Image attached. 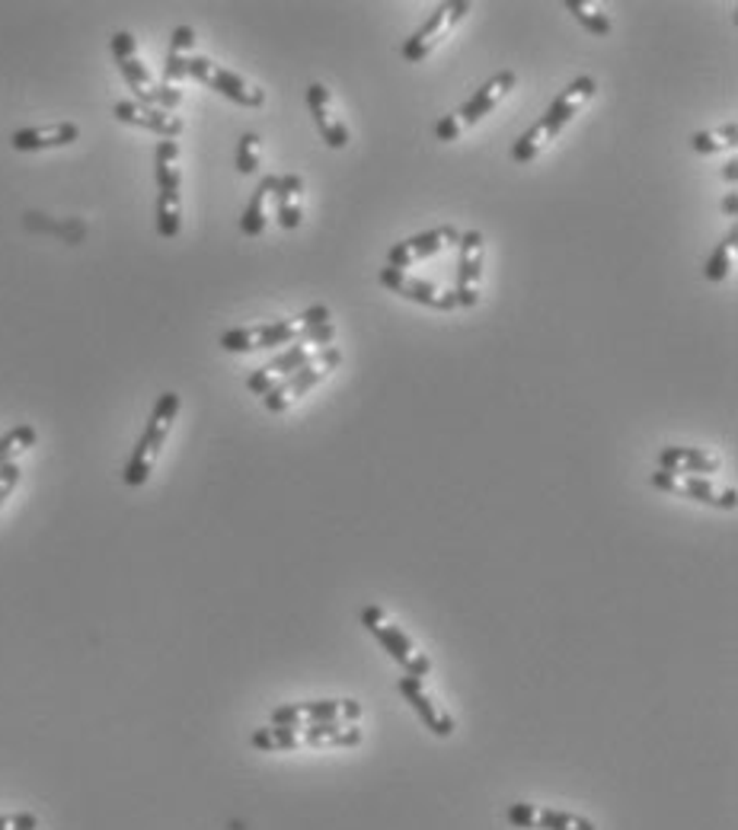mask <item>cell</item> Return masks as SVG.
Here are the masks:
<instances>
[{"mask_svg": "<svg viewBox=\"0 0 738 830\" xmlns=\"http://www.w3.org/2000/svg\"><path fill=\"white\" fill-rule=\"evenodd\" d=\"M339 712H342L349 722H359V719H362V706H359L355 699H346V702H339Z\"/></svg>", "mask_w": 738, "mask_h": 830, "instance_id": "11a10c76", "label": "cell"}, {"mask_svg": "<svg viewBox=\"0 0 738 830\" xmlns=\"http://www.w3.org/2000/svg\"><path fill=\"white\" fill-rule=\"evenodd\" d=\"M256 147H259V137L253 132H246L240 137V144H237V173L250 176L259 170V154H256Z\"/></svg>", "mask_w": 738, "mask_h": 830, "instance_id": "d6986e66", "label": "cell"}, {"mask_svg": "<svg viewBox=\"0 0 738 830\" xmlns=\"http://www.w3.org/2000/svg\"><path fill=\"white\" fill-rule=\"evenodd\" d=\"M177 412H180V394L170 390V394L157 396V406H154V412L147 419V429H144V435L138 437V444L132 450V460L125 464V473H122L125 485H144V482L150 480L154 460L160 457V450L167 444V435L173 429Z\"/></svg>", "mask_w": 738, "mask_h": 830, "instance_id": "6da1fadb", "label": "cell"}, {"mask_svg": "<svg viewBox=\"0 0 738 830\" xmlns=\"http://www.w3.org/2000/svg\"><path fill=\"white\" fill-rule=\"evenodd\" d=\"M736 502H738L736 489H726V492H723V495L716 498V505H719V508H729V512L736 508Z\"/></svg>", "mask_w": 738, "mask_h": 830, "instance_id": "680465c9", "label": "cell"}, {"mask_svg": "<svg viewBox=\"0 0 738 830\" xmlns=\"http://www.w3.org/2000/svg\"><path fill=\"white\" fill-rule=\"evenodd\" d=\"M716 470H719V460H716V457L703 454L700 447H691L688 460L675 470V480H678V473H685V477H697V473H716Z\"/></svg>", "mask_w": 738, "mask_h": 830, "instance_id": "7402d4cb", "label": "cell"}, {"mask_svg": "<svg viewBox=\"0 0 738 830\" xmlns=\"http://www.w3.org/2000/svg\"><path fill=\"white\" fill-rule=\"evenodd\" d=\"M298 323H304V326H324V323H329V306L324 304L307 306V310L298 316Z\"/></svg>", "mask_w": 738, "mask_h": 830, "instance_id": "f6af8a7d", "label": "cell"}, {"mask_svg": "<svg viewBox=\"0 0 738 830\" xmlns=\"http://www.w3.org/2000/svg\"><path fill=\"white\" fill-rule=\"evenodd\" d=\"M329 99H332V96H329V89H326L324 84H311V87H307V106H311V116H314L320 134L329 132V125L336 122V119H329V112H326Z\"/></svg>", "mask_w": 738, "mask_h": 830, "instance_id": "e0dca14e", "label": "cell"}, {"mask_svg": "<svg viewBox=\"0 0 738 830\" xmlns=\"http://www.w3.org/2000/svg\"><path fill=\"white\" fill-rule=\"evenodd\" d=\"M183 215H180V192H160L157 195V233L164 240L180 237Z\"/></svg>", "mask_w": 738, "mask_h": 830, "instance_id": "30bf717a", "label": "cell"}, {"mask_svg": "<svg viewBox=\"0 0 738 830\" xmlns=\"http://www.w3.org/2000/svg\"><path fill=\"white\" fill-rule=\"evenodd\" d=\"M192 45H195V29L192 26H177L173 29V36H170V51H192Z\"/></svg>", "mask_w": 738, "mask_h": 830, "instance_id": "60d3db41", "label": "cell"}, {"mask_svg": "<svg viewBox=\"0 0 738 830\" xmlns=\"http://www.w3.org/2000/svg\"><path fill=\"white\" fill-rule=\"evenodd\" d=\"M0 830H39V818L29 811L20 815H0Z\"/></svg>", "mask_w": 738, "mask_h": 830, "instance_id": "e575fe53", "label": "cell"}, {"mask_svg": "<svg viewBox=\"0 0 738 830\" xmlns=\"http://www.w3.org/2000/svg\"><path fill=\"white\" fill-rule=\"evenodd\" d=\"M407 699L413 702V709L419 712V715H422L425 729H432V732H435V729H438V712L432 709V699L425 697L422 690H415V694H407Z\"/></svg>", "mask_w": 738, "mask_h": 830, "instance_id": "f546056e", "label": "cell"}, {"mask_svg": "<svg viewBox=\"0 0 738 830\" xmlns=\"http://www.w3.org/2000/svg\"><path fill=\"white\" fill-rule=\"evenodd\" d=\"M572 830H595V825L585 821V818H572Z\"/></svg>", "mask_w": 738, "mask_h": 830, "instance_id": "e7e4bbea", "label": "cell"}, {"mask_svg": "<svg viewBox=\"0 0 738 830\" xmlns=\"http://www.w3.org/2000/svg\"><path fill=\"white\" fill-rule=\"evenodd\" d=\"M301 208H298V202L294 205H285V208H278V224L285 227V230H294V227H301Z\"/></svg>", "mask_w": 738, "mask_h": 830, "instance_id": "7dc6e473", "label": "cell"}, {"mask_svg": "<svg viewBox=\"0 0 738 830\" xmlns=\"http://www.w3.org/2000/svg\"><path fill=\"white\" fill-rule=\"evenodd\" d=\"M336 339V326L332 323H324V326H304L294 333V346L301 342H311V346H320V349H329V342Z\"/></svg>", "mask_w": 738, "mask_h": 830, "instance_id": "cb8c5ba5", "label": "cell"}, {"mask_svg": "<svg viewBox=\"0 0 738 830\" xmlns=\"http://www.w3.org/2000/svg\"><path fill=\"white\" fill-rule=\"evenodd\" d=\"M438 237H441V240H448V243H461V233H458L455 227H448V224H445V227H438Z\"/></svg>", "mask_w": 738, "mask_h": 830, "instance_id": "91938a15", "label": "cell"}, {"mask_svg": "<svg viewBox=\"0 0 738 830\" xmlns=\"http://www.w3.org/2000/svg\"><path fill=\"white\" fill-rule=\"evenodd\" d=\"M301 189H304V179L301 176H281L278 179V185H276V205L278 208H285V205H294V199L301 195Z\"/></svg>", "mask_w": 738, "mask_h": 830, "instance_id": "4316f807", "label": "cell"}, {"mask_svg": "<svg viewBox=\"0 0 738 830\" xmlns=\"http://www.w3.org/2000/svg\"><path fill=\"white\" fill-rule=\"evenodd\" d=\"M451 306H458V298H455V291H445V294H438V306H435V310H451Z\"/></svg>", "mask_w": 738, "mask_h": 830, "instance_id": "94428289", "label": "cell"}, {"mask_svg": "<svg viewBox=\"0 0 738 830\" xmlns=\"http://www.w3.org/2000/svg\"><path fill=\"white\" fill-rule=\"evenodd\" d=\"M400 298H407V301H413V304H425V306H438V288L435 285H428V281H419V278H407L403 281V288L397 291Z\"/></svg>", "mask_w": 738, "mask_h": 830, "instance_id": "ffe728a7", "label": "cell"}, {"mask_svg": "<svg viewBox=\"0 0 738 830\" xmlns=\"http://www.w3.org/2000/svg\"><path fill=\"white\" fill-rule=\"evenodd\" d=\"M380 620H384V611H380V608H365V611H362V626H365V629L380 626Z\"/></svg>", "mask_w": 738, "mask_h": 830, "instance_id": "9f6ffc18", "label": "cell"}, {"mask_svg": "<svg viewBox=\"0 0 738 830\" xmlns=\"http://www.w3.org/2000/svg\"><path fill=\"white\" fill-rule=\"evenodd\" d=\"M736 243H738V227H733L726 237H723V243L716 246V253L706 260V265H703V278L706 281H723L726 275H729V250H736Z\"/></svg>", "mask_w": 738, "mask_h": 830, "instance_id": "5bb4252c", "label": "cell"}, {"mask_svg": "<svg viewBox=\"0 0 738 830\" xmlns=\"http://www.w3.org/2000/svg\"><path fill=\"white\" fill-rule=\"evenodd\" d=\"M324 141L332 147V151H342V147L349 144V129H346V122H342V119H336V122L329 125V132L324 134Z\"/></svg>", "mask_w": 738, "mask_h": 830, "instance_id": "7bdbcfd3", "label": "cell"}, {"mask_svg": "<svg viewBox=\"0 0 738 830\" xmlns=\"http://www.w3.org/2000/svg\"><path fill=\"white\" fill-rule=\"evenodd\" d=\"M276 185L278 176H263V179H259V185H256V192H253V199H250V205H246V212H243V218H240V230H243L246 237H259V233L266 230V212H263V205H266V195L276 192Z\"/></svg>", "mask_w": 738, "mask_h": 830, "instance_id": "9c48e42d", "label": "cell"}, {"mask_svg": "<svg viewBox=\"0 0 738 830\" xmlns=\"http://www.w3.org/2000/svg\"><path fill=\"white\" fill-rule=\"evenodd\" d=\"M435 137H438V141H445V144L458 141V137H461V122H458V116H445V119H438V125H435Z\"/></svg>", "mask_w": 738, "mask_h": 830, "instance_id": "ab89813d", "label": "cell"}, {"mask_svg": "<svg viewBox=\"0 0 738 830\" xmlns=\"http://www.w3.org/2000/svg\"><path fill=\"white\" fill-rule=\"evenodd\" d=\"M16 485H20V467H16V464L0 467V508H3V502L13 495Z\"/></svg>", "mask_w": 738, "mask_h": 830, "instance_id": "8d00e7d4", "label": "cell"}, {"mask_svg": "<svg viewBox=\"0 0 738 830\" xmlns=\"http://www.w3.org/2000/svg\"><path fill=\"white\" fill-rule=\"evenodd\" d=\"M189 77V58L180 55V51H167V61H164V84L173 87Z\"/></svg>", "mask_w": 738, "mask_h": 830, "instance_id": "484cf974", "label": "cell"}, {"mask_svg": "<svg viewBox=\"0 0 738 830\" xmlns=\"http://www.w3.org/2000/svg\"><path fill=\"white\" fill-rule=\"evenodd\" d=\"M112 116L125 125L160 134L164 141H173L183 134V119H177L173 112H164V109H150V106H138V103H116Z\"/></svg>", "mask_w": 738, "mask_h": 830, "instance_id": "3957f363", "label": "cell"}, {"mask_svg": "<svg viewBox=\"0 0 738 830\" xmlns=\"http://www.w3.org/2000/svg\"><path fill=\"white\" fill-rule=\"evenodd\" d=\"M428 671H432V661H428L425 655L410 658V664H407V677H415V681H422Z\"/></svg>", "mask_w": 738, "mask_h": 830, "instance_id": "f907efd6", "label": "cell"}, {"mask_svg": "<svg viewBox=\"0 0 738 830\" xmlns=\"http://www.w3.org/2000/svg\"><path fill=\"white\" fill-rule=\"evenodd\" d=\"M371 636L384 646V652L394 658L397 664H410V658H413V642L407 639V633H400L397 626H371L368 629Z\"/></svg>", "mask_w": 738, "mask_h": 830, "instance_id": "8fae6325", "label": "cell"}, {"mask_svg": "<svg viewBox=\"0 0 738 830\" xmlns=\"http://www.w3.org/2000/svg\"><path fill=\"white\" fill-rule=\"evenodd\" d=\"M649 482H652L655 489H662V492H681V485H678V480H675L672 473H665V470L652 473V477H649Z\"/></svg>", "mask_w": 738, "mask_h": 830, "instance_id": "681fc988", "label": "cell"}, {"mask_svg": "<svg viewBox=\"0 0 738 830\" xmlns=\"http://www.w3.org/2000/svg\"><path fill=\"white\" fill-rule=\"evenodd\" d=\"M719 176H723L726 182H736V179H738V160H729V164H726V167L719 170Z\"/></svg>", "mask_w": 738, "mask_h": 830, "instance_id": "6125c7cd", "label": "cell"}, {"mask_svg": "<svg viewBox=\"0 0 738 830\" xmlns=\"http://www.w3.org/2000/svg\"><path fill=\"white\" fill-rule=\"evenodd\" d=\"M307 715H311V722H324V719H336L339 715V702L336 699H320V702H304L301 706Z\"/></svg>", "mask_w": 738, "mask_h": 830, "instance_id": "d6a6232c", "label": "cell"}, {"mask_svg": "<svg viewBox=\"0 0 738 830\" xmlns=\"http://www.w3.org/2000/svg\"><path fill=\"white\" fill-rule=\"evenodd\" d=\"M537 828L544 830H572V815H562V811H541L537 818Z\"/></svg>", "mask_w": 738, "mask_h": 830, "instance_id": "74e56055", "label": "cell"}, {"mask_svg": "<svg viewBox=\"0 0 738 830\" xmlns=\"http://www.w3.org/2000/svg\"><path fill=\"white\" fill-rule=\"evenodd\" d=\"M455 732V719L451 715H438V729H435V735L438 738H448Z\"/></svg>", "mask_w": 738, "mask_h": 830, "instance_id": "6f0895ef", "label": "cell"}, {"mask_svg": "<svg viewBox=\"0 0 738 830\" xmlns=\"http://www.w3.org/2000/svg\"><path fill=\"white\" fill-rule=\"evenodd\" d=\"M448 7L451 3H438L435 7V13L425 20V26H419L415 29L413 36L403 43V48H400V55L407 58V61H422L435 45L441 43L445 39V23H448Z\"/></svg>", "mask_w": 738, "mask_h": 830, "instance_id": "8992f818", "label": "cell"}, {"mask_svg": "<svg viewBox=\"0 0 738 830\" xmlns=\"http://www.w3.org/2000/svg\"><path fill=\"white\" fill-rule=\"evenodd\" d=\"M36 429L33 425H16V429H10L7 435L0 437V467H7V464H16V457L23 454V450H29V447H36Z\"/></svg>", "mask_w": 738, "mask_h": 830, "instance_id": "4fadbf2b", "label": "cell"}, {"mask_svg": "<svg viewBox=\"0 0 738 830\" xmlns=\"http://www.w3.org/2000/svg\"><path fill=\"white\" fill-rule=\"evenodd\" d=\"M511 87H515V74H511V71H503L499 77H493L489 84H483V87L476 89V93L463 103L461 109L455 112V116H458V122L476 125L483 116H489V112L499 106V99H503Z\"/></svg>", "mask_w": 738, "mask_h": 830, "instance_id": "277c9868", "label": "cell"}, {"mask_svg": "<svg viewBox=\"0 0 738 830\" xmlns=\"http://www.w3.org/2000/svg\"><path fill=\"white\" fill-rule=\"evenodd\" d=\"M250 336H253V351L276 349V346H294V326H291L288 320L250 326Z\"/></svg>", "mask_w": 738, "mask_h": 830, "instance_id": "7c38bea8", "label": "cell"}, {"mask_svg": "<svg viewBox=\"0 0 738 830\" xmlns=\"http://www.w3.org/2000/svg\"><path fill=\"white\" fill-rule=\"evenodd\" d=\"M317 361H320V368L324 371H332V368H339L342 364V354L336 349H320L317 351Z\"/></svg>", "mask_w": 738, "mask_h": 830, "instance_id": "f5cc1de1", "label": "cell"}, {"mask_svg": "<svg viewBox=\"0 0 738 830\" xmlns=\"http://www.w3.org/2000/svg\"><path fill=\"white\" fill-rule=\"evenodd\" d=\"M566 10L589 29V33H595V36H607L610 33V20L604 16V13H592L585 3H579V0H566Z\"/></svg>", "mask_w": 738, "mask_h": 830, "instance_id": "ac0fdd59", "label": "cell"}, {"mask_svg": "<svg viewBox=\"0 0 738 830\" xmlns=\"http://www.w3.org/2000/svg\"><path fill=\"white\" fill-rule=\"evenodd\" d=\"M329 744H332V747H355V744H362V732H359V729L339 732V735L329 738Z\"/></svg>", "mask_w": 738, "mask_h": 830, "instance_id": "816d5d0a", "label": "cell"}, {"mask_svg": "<svg viewBox=\"0 0 738 830\" xmlns=\"http://www.w3.org/2000/svg\"><path fill=\"white\" fill-rule=\"evenodd\" d=\"M304 364H317V354L307 351L304 346H291L285 354H278L276 361H269L266 371H269V374H294V371H301Z\"/></svg>", "mask_w": 738, "mask_h": 830, "instance_id": "9a60e30c", "label": "cell"}, {"mask_svg": "<svg viewBox=\"0 0 738 830\" xmlns=\"http://www.w3.org/2000/svg\"><path fill=\"white\" fill-rule=\"evenodd\" d=\"M461 265H458V288L455 291H470L480 281L483 272V233L480 230H467L461 233Z\"/></svg>", "mask_w": 738, "mask_h": 830, "instance_id": "ba28073f", "label": "cell"}, {"mask_svg": "<svg viewBox=\"0 0 738 830\" xmlns=\"http://www.w3.org/2000/svg\"><path fill=\"white\" fill-rule=\"evenodd\" d=\"M415 260L413 253L407 250V243H397L390 253H387V268H397V272H403V268H410Z\"/></svg>", "mask_w": 738, "mask_h": 830, "instance_id": "ee69618b", "label": "cell"}, {"mask_svg": "<svg viewBox=\"0 0 738 830\" xmlns=\"http://www.w3.org/2000/svg\"><path fill=\"white\" fill-rule=\"evenodd\" d=\"M595 89H598V84H595L592 77H579V81H572L569 87L562 89V96H556L554 103H551V109L544 112V119L537 122L547 144H551L556 134L562 132V129L576 119V112L582 109V103H585V99H592V96H595Z\"/></svg>", "mask_w": 738, "mask_h": 830, "instance_id": "7a4b0ae2", "label": "cell"}, {"mask_svg": "<svg viewBox=\"0 0 738 830\" xmlns=\"http://www.w3.org/2000/svg\"><path fill=\"white\" fill-rule=\"evenodd\" d=\"M723 212L729 215V218H736L738 215V199H736V192H729V199L723 202Z\"/></svg>", "mask_w": 738, "mask_h": 830, "instance_id": "be15d7a7", "label": "cell"}, {"mask_svg": "<svg viewBox=\"0 0 738 830\" xmlns=\"http://www.w3.org/2000/svg\"><path fill=\"white\" fill-rule=\"evenodd\" d=\"M681 495H688L693 502H710V505H716L713 485H710V480H700V477H688L685 485H681Z\"/></svg>", "mask_w": 738, "mask_h": 830, "instance_id": "83f0119b", "label": "cell"}, {"mask_svg": "<svg viewBox=\"0 0 738 830\" xmlns=\"http://www.w3.org/2000/svg\"><path fill=\"white\" fill-rule=\"evenodd\" d=\"M273 387V374L266 371V368H256L250 377H246V390L256 396H266V390Z\"/></svg>", "mask_w": 738, "mask_h": 830, "instance_id": "b9f144b4", "label": "cell"}, {"mask_svg": "<svg viewBox=\"0 0 738 830\" xmlns=\"http://www.w3.org/2000/svg\"><path fill=\"white\" fill-rule=\"evenodd\" d=\"M205 87L218 89L221 96H228L231 103L237 106H263V99H266V93L256 87H250L243 77H237L233 71H225V68H218V64H211L208 68V74H205V81H202Z\"/></svg>", "mask_w": 738, "mask_h": 830, "instance_id": "52a82bcc", "label": "cell"}, {"mask_svg": "<svg viewBox=\"0 0 738 830\" xmlns=\"http://www.w3.org/2000/svg\"><path fill=\"white\" fill-rule=\"evenodd\" d=\"M688 454H691V447H665V450L658 454V470H665V473L675 477V470L688 460Z\"/></svg>", "mask_w": 738, "mask_h": 830, "instance_id": "4dcf8cb0", "label": "cell"}, {"mask_svg": "<svg viewBox=\"0 0 738 830\" xmlns=\"http://www.w3.org/2000/svg\"><path fill=\"white\" fill-rule=\"evenodd\" d=\"M508 825L521 830H534L537 828V818H534V808L531 805H511L508 808Z\"/></svg>", "mask_w": 738, "mask_h": 830, "instance_id": "d590c367", "label": "cell"}, {"mask_svg": "<svg viewBox=\"0 0 738 830\" xmlns=\"http://www.w3.org/2000/svg\"><path fill=\"white\" fill-rule=\"evenodd\" d=\"M407 243V250L413 253V260H428V256H435L445 243H441V237H438V230H428V233H415L410 240H403Z\"/></svg>", "mask_w": 738, "mask_h": 830, "instance_id": "603a6c76", "label": "cell"}, {"mask_svg": "<svg viewBox=\"0 0 738 830\" xmlns=\"http://www.w3.org/2000/svg\"><path fill=\"white\" fill-rule=\"evenodd\" d=\"M288 394H291V374H285L281 381H273V387L263 396V406L269 412H285L288 409Z\"/></svg>", "mask_w": 738, "mask_h": 830, "instance_id": "d4e9b609", "label": "cell"}, {"mask_svg": "<svg viewBox=\"0 0 738 830\" xmlns=\"http://www.w3.org/2000/svg\"><path fill=\"white\" fill-rule=\"evenodd\" d=\"M273 725L278 729H301V706H278L273 709Z\"/></svg>", "mask_w": 738, "mask_h": 830, "instance_id": "836d02e7", "label": "cell"}, {"mask_svg": "<svg viewBox=\"0 0 738 830\" xmlns=\"http://www.w3.org/2000/svg\"><path fill=\"white\" fill-rule=\"evenodd\" d=\"M250 742H253V747H256V750H269V754L276 750V742H273L269 729H259V732H253V738H250Z\"/></svg>", "mask_w": 738, "mask_h": 830, "instance_id": "db71d44e", "label": "cell"}, {"mask_svg": "<svg viewBox=\"0 0 738 830\" xmlns=\"http://www.w3.org/2000/svg\"><path fill=\"white\" fill-rule=\"evenodd\" d=\"M342 732V722L339 719H324V722H311L307 725V744H317L324 742V738H332V735H339Z\"/></svg>", "mask_w": 738, "mask_h": 830, "instance_id": "f1b7e54d", "label": "cell"}, {"mask_svg": "<svg viewBox=\"0 0 738 830\" xmlns=\"http://www.w3.org/2000/svg\"><path fill=\"white\" fill-rule=\"evenodd\" d=\"M324 368H317V364H304L301 371H294L291 374V394L288 399H301V396L307 394V390H314L320 381H324Z\"/></svg>", "mask_w": 738, "mask_h": 830, "instance_id": "44dd1931", "label": "cell"}, {"mask_svg": "<svg viewBox=\"0 0 738 830\" xmlns=\"http://www.w3.org/2000/svg\"><path fill=\"white\" fill-rule=\"evenodd\" d=\"M269 735H273V742H276V750H294V747H298L294 729H278V725H273Z\"/></svg>", "mask_w": 738, "mask_h": 830, "instance_id": "bcb514c9", "label": "cell"}, {"mask_svg": "<svg viewBox=\"0 0 738 830\" xmlns=\"http://www.w3.org/2000/svg\"><path fill=\"white\" fill-rule=\"evenodd\" d=\"M403 281H407V275L403 272H397V268H380V285L387 288V291H400L403 288Z\"/></svg>", "mask_w": 738, "mask_h": 830, "instance_id": "c3c4849f", "label": "cell"}, {"mask_svg": "<svg viewBox=\"0 0 738 830\" xmlns=\"http://www.w3.org/2000/svg\"><path fill=\"white\" fill-rule=\"evenodd\" d=\"M81 137V129L74 122H58L48 129H20L13 132L10 144L13 151H48V147H68Z\"/></svg>", "mask_w": 738, "mask_h": 830, "instance_id": "5b68a950", "label": "cell"}, {"mask_svg": "<svg viewBox=\"0 0 738 830\" xmlns=\"http://www.w3.org/2000/svg\"><path fill=\"white\" fill-rule=\"evenodd\" d=\"M544 147H547V141H544L541 125H531L528 132L515 141V147H511V160H515V164H528V160H534Z\"/></svg>", "mask_w": 738, "mask_h": 830, "instance_id": "2e32d148", "label": "cell"}, {"mask_svg": "<svg viewBox=\"0 0 738 830\" xmlns=\"http://www.w3.org/2000/svg\"><path fill=\"white\" fill-rule=\"evenodd\" d=\"M221 349L225 351H253V336H250V326L246 329H228L221 336Z\"/></svg>", "mask_w": 738, "mask_h": 830, "instance_id": "1f68e13d", "label": "cell"}, {"mask_svg": "<svg viewBox=\"0 0 738 830\" xmlns=\"http://www.w3.org/2000/svg\"><path fill=\"white\" fill-rule=\"evenodd\" d=\"M691 147L697 151V154H716V151H723V147H729V144L716 141V134L693 132L691 134Z\"/></svg>", "mask_w": 738, "mask_h": 830, "instance_id": "f35d334b", "label": "cell"}]
</instances>
